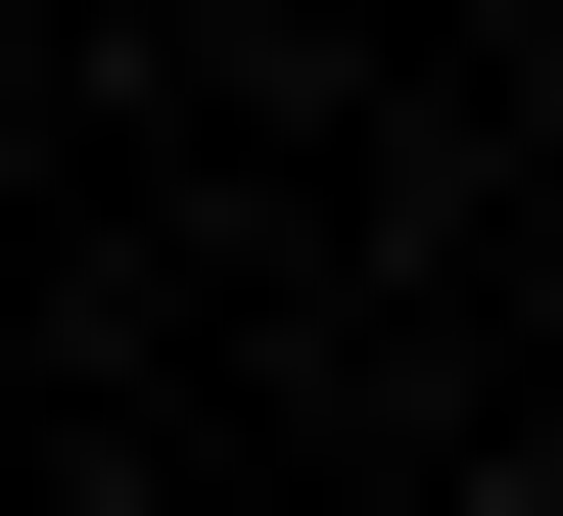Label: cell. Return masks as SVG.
Instances as JSON below:
<instances>
[{"instance_id":"1","label":"cell","mask_w":563,"mask_h":516,"mask_svg":"<svg viewBox=\"0 0 563 516\" xmlns=\"http://www.w3.org/2000/svg\"><path fill=\"white\" fill-rule=\"evenodd\" d=\"M517 516H563V470H517Z\"/></svg>"}]
</instances>
